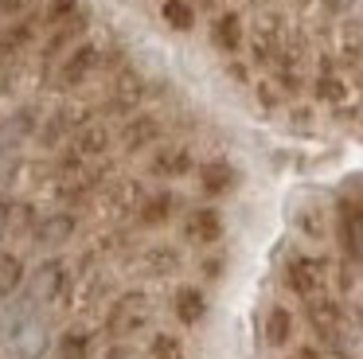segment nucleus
<instances>
[{
    "label": "nucleus",
    "mask_w": 363,
    "mask_h": 359,
    "mask_svg": "<svg viewBox=\"0 0 363 359\" xmlns=\"http://www.w3.org/2000/svg\"><path fill=\"white\" fill-rule=\"evenodd\" d=\"M336 47H340V59H344L347 67H355V70L363 67V16L359 12H347L344 20H340Z\"/></svg>",
    "instance_id": "obj_6"
},
{
    "label": "nucleus",
    "mask_w": 363,
    "mask_h": 359,
    "mask_svg": "<svg viewBox=\"0 0 363 359\" xmlns=\"http://www.w3.org/2000/svg\"><path fill=\"white\" fill-rule=\"evenodd\" d=\"M160 23L176 35H191L199 23V12H196V0H160Z\"/></svg>",
    "instance_id": "obj_7"
},
{
    "label": "nucleus",
    "mask_w": 363,
    "mask_h": 359,
    "mask_svg": "<svg viewBox=\"0 0 363 359\" xmlns=\"http://www.w3.org/2000/svg\"><path fill=\"white\" fill-rule=\"evenodd\" d=\"M191 180H196L199 195H203V199H211V203L230 199V195H235L238 187H242V172H238V164L230 160V156H223V153L203 156Z\"/></svg>",
    "instance_id": "obj_3"
},
{
    "label": "nucleus",
    "mask_w": 363,
    "mask_h": 359,
    "mask_svg": "<svg viewBox=\"0 0 363 359\" xmlns=\"http://www.w3.org/2000/svg\"><path fill=\"white\" fill-rule=\"evenodd\" d=\"M196 4H203V8H211V12H219V8H227V0H196Z\"/></svg>",
    "instance_id": "obj_8"
},
{
    "label": "nucleus",
    "mask_w": 363,
    "mask_h": 359,
    "mask_svg": "<svg viewBox=\"0 0 363 359\" xmlns=\"http://www.w3.org/2000/svg\"><path fill=\"white\" fill-rule=\"evenodd\" d=\"M246 31L250 28H246V16L238 8H219L211 16V28H207V43L227 59H238V51L246 47Z\"/></svg>",
    "instance_id": "obj_4"
},
{
    "label": "nucleus",
    "mask_w": 363,
    "mask_h": 359,
    "mask_svg": "<svg viewBox=\"0 0 363 359\" xmlns=\"http://www.w3.org/2000/svg\"><path fill=\"white\" fill-rule=\"evenodd\" d=\"M328 270L332 262L324 254H308V250H297L281 262V285L289 297L297 301H308V297L324 293L328 289Z\"/></svg>",
    "instance_id": "obj_2"
},
{
    "label": "nucleus",
    "mask_w": 363,
    "mask_h": 359,
    "mask_svg": "<svg viewBox=\"0 0 363 359\" xmlns=\"http://www.w3.org/2000/svg\"><path fill=\"white\" fill-rule=\"evenodd\" d=\"M293 340H297V312H293L289 304L274 301L262 312V343H266L269 351H285Z\"/></svg>",
    "instance_id": "obj_5"
},
{
    "label": "nucleus",
    "mask_w": 363,
    "mask_h": 359,
    "mask_svg": "<svg viewBox=\"0 0 363 359\" xmlns=\"http://www.w3.org/2000/svg\"><path fill=\"white\" fill-rule=\"evenodd\" d=\"M176 234H180V242L191 250H211L227 238V215H223V207L211 199L188 203L180 223H176Z\"/></svg>",
    "instance_id": "obj_1"
},
{
    "label": "nucleus",
    "mask_w": 363,
    "mask_h": 359,
    "mask_svg": "<svg viewBox=\"0 0 363 359\" xmlns=\"http://www.w3.org/2000/svg\"><path fill=\"white\" fill-rule=\"evenodd\" d=\"M316 0H293V8H301V12H305V8H313Z\"/></svg>",
    "instance_id": "obj_9"
}]
</instances>
